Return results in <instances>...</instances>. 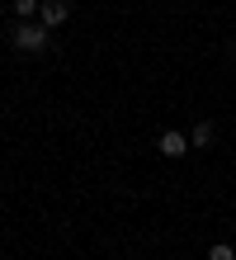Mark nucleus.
Here are the masks:
<instances>
[{"mask_svg":"<svg viewBox=\"0 0 236 260\" xmlns=\"http://www.w3.org/2000/svg\"><path fill=\"white\" fill-rule=\"evenodd\" d=\"M66 14H71L66 0H43V5H38V24L43 28H61V24H66Z\"/></svg>","mask_w":236,"mask_h":260,"instance_id":"f03ea898","label":"nucleus"},{"mask_svg":"<svg viewBox=\"0 0 236 260\" xmlns=\"http://www.w3.org/2000/svg\"><path fill=\"white\" fill-rule=\"evenodd\" d=\"M208 260H236V251H231V246H227V241H217V246H213V251H208Z\"/></svg>","mask_w":236,"mask_h":260,"instance_id":"423d86ee","label":"nucleus"},{"mask_svg":"<svg viewBox=\"0 0 236 260\" xmlns=\"http://www.w3.org/2000/svg\"><path fill=\"white\" fill-rule=\"evenodd\" d=\"M47 34H52V28H43V24H28V19H19V24H14V48H19V52H43L47 48Z\"/></svg>","mask_w":236,"mask_h":260,"instance_id":"f257e3e1","label":"nucleus"},{"mask_svg":"<svg viewBox=\"0 0 236 260\" xmlns=\"http://www.w3.org/2000/svg\"><path fill=\"white\" fill-rule=\"evenodd\" d=\"M213 142V123H194V133H189V147H208Z\"/></svg>","mask_w":236,"mask_h":260,"instance_id":"20e7f679","label":"nucleus"},{"mask_svg":"<svg viewBox=\"0 0 236 260\" xmlns=\"http://www.w3.org/2000/svg\"><path fill=\"white\" fill-rule=\"evenodd\" d=\"M156 147H161L165 156H184V151H189V137L184 133H161V142H156Z\"/></svg>","mask_w":236,"mask_h":260,"instance_id":"7ed1b4c3","label":"nucleus"},{"mask_svg":"<svg viewBox=\"0 0 236 260\" xmlns=\"http://www.w3.org/2000/svg\"><path fill=\"white\" fill-rule=\"evenodd\" d=\"M38 5H43V0H14V14L28 19V14H38Z\"/></svg>","mask_w":236,"mask_h":260,"instance_id":"39448f33","label":"nucleus"}]
</instances>
